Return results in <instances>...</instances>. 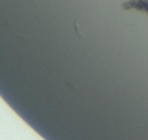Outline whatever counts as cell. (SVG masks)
<instances>
[{"instance_id":"obj_1","label":"cell","mask_w":148,"mask_h":140,"mask_svg":"<svg viewBox=\"0 0 148 140\" xmlns=\"http://www.w3.org/2000/svg\"><path fill=\"white\" fill-rule=\"evenodd\" d=\"M121 7L125 11H138L148 14V0H127Z\"/></svg>"}]
</instances>
